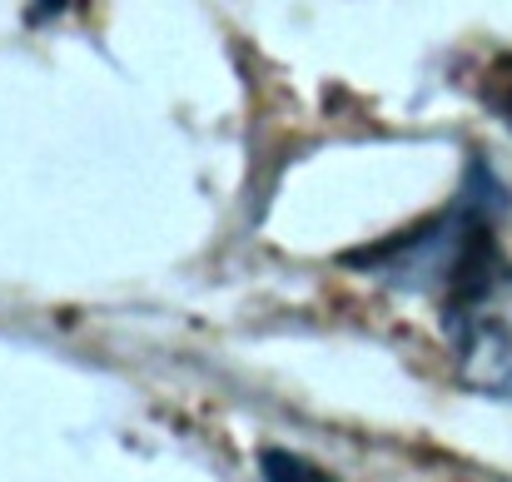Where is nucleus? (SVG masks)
<instances>
[{
    "label": "nucleus",
    "instance_id": "obj_1",
    "mask_svg": "<svg viewBox=\"0 0 512 482\" xmlns=\"http://www.w3.org/2000/svg\"><path fill=\"white\" fill-rule=\"evenodd\" d=\"M512 194L498 164L473 150L458 194L418 229L343 254V269L413 299H433L443 338L478 393L512 398V259L503 214Z\"/></svg>",
    "mask_w": 512,
    "mask_h": 482
},
{
    "label": "nucleus",
    "instance_id": "obj_2",
    "mask_svg": "<svg viewBox=\"0 0 512 482\" xmlns=\"http://www.w3.org/2000/svg\"><path fill=\"white\" fill-rule=\"evenodd\" d=\"M259 478L264 482H339L329 468H319L314 458H304L294 448H264L259 453Z\"/></svg>",
    "mask_w": 512,
    "mask_h": 482
},
{
    "label": "nucleus",
    "instance_id": "obj_3",
    "mask_svg": "<svg viewBox=\"0 0 512 482\" xmlns=\"http://www.w3.org/2000/svg\"><path fill=\"white\" fill-rule=\"evenodd\" d=\"M483 100H488V110H493V115L512 130V65H503V70L493 75V85H488V95H483Z\"/></svg>",
    "mask_w": 512,
    "mask_h": 482
},
{
    "label": "nucleus",
    "instance_id": "obj_4",
    "mask_svg": "<svg viewBox=\"0 0 512 482\" xmlns=\"http://www.w3.org/2000/svg\"><path fill=\"white\" fill-rule=\"evenodd\" d=\"M60 10H65V0H35L30 20H50V15H60Z\"/></svg>",
    "mask_w": 512,
    "mask_h": 482
}]
</instances>
